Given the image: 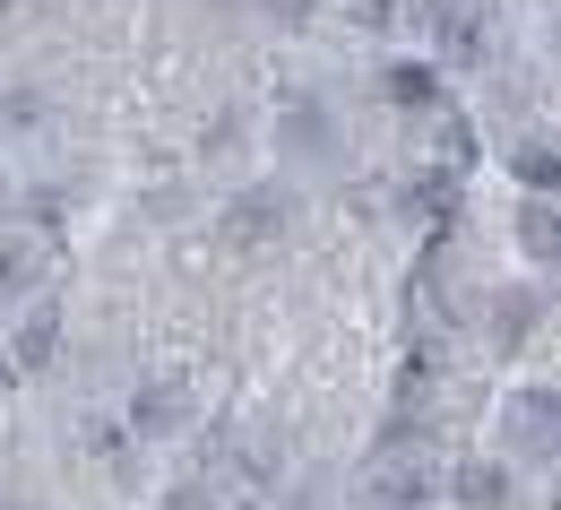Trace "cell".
Instances as JSON below:
<instances>
[{
  "mask_svg": "<svg viewBox=\"0 0 561 510\" xmlns=\"http://www.w3.org/2000/svg\"><path fill=\"white\" fill-rule=\"evenodd\" d=\"M518 234H527V251H536V260H553V208H527Z\"/></svg>",
  "mask_w": 561,
  "mask_h": 510,
  "instance_id": "obj_7",
  "label": "cell"
},
{
  "mask_svg": "<svg viewBox=\"0 0 561 510\" xmlns=\"http://www.w3.org/2000/svg\"><path fill=\"white\" fill-rule=\"evenodd\" d=\"M518 182H536V191H553V147H518Z\"/></svg>",
  "mask_w": 561,
  "mask_h": 510,
  "instance_id": "obj_6",
  "label": "cell"
},
{
  "mask_svg": "<svg viewBox=\"0 0 561 510\" xmlns=\"http://www.w3.org/2000/svg\"><path fill=\"white\" fill-rule=\"evenodd\" d=\"M423 494H432V476H423V467H415V458H407V450L371 467V502H389V510H415Z\"/></svg>",
  "mask_w": 561,
  "mask_h": 510,
  "instance_id": "obj_2",
  "label": "cell"
},
{
  "mask_svg": "<svg viewBox=\"0 0 561 510\" xmlns=\"http://www.w3.org/2000/svg\"><path fill=\"white\" fill-rule=\"evenodd\" d=\"M139 424L147 433H173V424H182V389H173V381H147L139 389Z\"/></svg>",
  "mask_w": 561,
  "mask_h": 510,
  "instance_id": "obj_4",
  "label": "cell"
},
{
  "mask_svg": "<svg viewBox=\"0 0 561 510\" xmlns=\"http://www.w3.org/2000/svg\"><path fill=\"white\" fill-rule=\"evenodd\" d=\"M389 95H398L407 113H423V104H432V78L423 70H389Z\"/></svg>",
  "mask_w": 561,
  "mask_h": 510,
  "instance_id": "obj_5",
  "label": "cell"
},
{
  "mask_svg": "<svg viewBox=\"0 0 561 510\" xmlns=\"http://www.w3.org/2000/svg\"><path fill=\"white\" fill-rule=\"evenodd\" d=\"M164 510H216V502H208V494H173Z\"/></svg>",
  "mask_w": 561,
  "mask_h": 510,
  "instance_id": "obj_9",
  "label": "cell"
},
{
  "mask_svg": "<svg viewBox=\"0 0 561 510\" xmlns=\"http://www.w3.org/2000/svg\"><path fill=\"white\" fill-rule=\"evenodd\" d=\"M44 355H53V320H35V329L18 338V364H44Z\"/></svg>",
  "mask_w": 561,
  "mask_h": 510,
  "instance_id": "obj_8",
  "label": "cell"
},
{
  "mask_svg": "<svg viewBox=\"0 0 561 510\" xmlns=\"http://www.w3.org/2000/svg\"><path fill=\"white\" fill-rule=\"evenodd\" d=\"M449 494H458L467 510H510V476H501V467H458Z\"/></svg>",
  "mask_w": 561,
  "mask_h": 510,
  "instance_id": "obj_3",
  "label": "cell"
},
{
  "mask_svg": "<svg viewBox=\"0 0 561 510\" xmlns=\"http://www.w3.org/2000/svg\"><path fill=\"white\" fill-rule=\"evenodd\" d=\"M432 35L449 61H484V0H432Z\"/></svg>",
  "mask_w": 561,
  "mask_h": 510,
  "instance_id": "obj_1",
  "label": "cell"
}]
</instances>
